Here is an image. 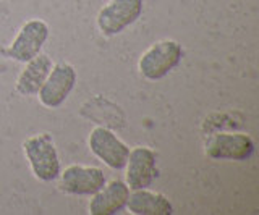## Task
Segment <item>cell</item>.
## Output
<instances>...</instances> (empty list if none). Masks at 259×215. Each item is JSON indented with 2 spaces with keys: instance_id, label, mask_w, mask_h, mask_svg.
Returning <instances> with one entry per match:
<instances>
[{
  "instance_id": "obj_1",
  "label": "cell",
  "mask_w": 259,
  "mask_h": 215,
  "mask_svg": "<svg viewBox=\"0 0 259 215\" xmlns=\"http://www.w3.org/2000/svg\"><path fill=\"white\" fill-rule=\"evenodd\" d=\"M23 152L29 164L32 175L44 183H51L59 178L62 172L59 150L49 133H39L29 136L23 142Z\"/></svg>"
},
{
  "instance_id": "obj_2",
  "label": "cell",
  "mask_w": 259,
  "mask_h": 215,
  "mask_svg": "<svg viewBox=\"0 0 259 215\" xmlns=\"http://www.w3.org/2000/svg\"><path fill=\"white\" fill-rule=\"evenodd\" d=\"M183 59V47L174 39H162L146 49L138 60V70L148 81H159L175 70Z\"/></svg>"
},
{
  "instance_id": "obj_3",
  "label": "cell",
  "mask_w": 259,
  "mask_h": 215,
  "mask_svg": "<svg viewBox=\"0 0 259 215\" xmlns=\"http://www.w3.org/2000/svg\"><path fill=\"white\" fill-rule=\"evenodd\" d=\"M144 0H109L96 17L102 36L113 37L123 33L143 15Z\"/></svg>"
},
{
  "instance_id": "obj_4",
  "label": "cell",
  "mask_w": 259,
  "mask_h": 215,
  "mask_svg": "<svg viewBox=\"0 0 259 215\" xmlns=\"http://www.w3.org/2000/svg\"><path fill=\"white\" fill-rule=\"evenodd\" d=\"M49 34L47 23L42 20H29L20 28L16 33L12 44L4 49L5 57L12 59L15 62L26 63L28 60L34 59L36 55L42 52V47L46 45Z\"/></svg>"
},
{
  "instance_id": "obj_5",
  "label": "cell",
  "mask_w": 259,
  "mask_h": 215,
  "mask_svg": "<svg viewBox=\"0 0 259 215\" xmlns=\"http://www.w3.org/2000/svg\"><path fill=\"white\" fill-rule=\"evenodd\" d=\"M76 70L67 62H60L52 67L51 73L37 91V99L46 109H59L68 99L76 84Z\"/></svg>"
},
{
  "instance_id": "obj_6",
  "label": "cell",
  "mask_w": 259,
  "mask_h": 215,
  "mask_svg": "<svg viewBox=\"0 0 259 215\" xmlns=\"http://www.w3.org/2000/svg\"><path fill=\"white\" fill-rule=\"evenodd\" d=\"M88 146L91 152L112 170L125 169L130 155V147L115 133L104 126H96L88 136Z\"/></svg>"
},
{
  "instance_id": "obj_7",
  "label": "cell",
  "mask_w": 259,
  "mask_h": 215,
  "mask_svg": "<svg viewBox=\"0 0 259 215\" xmlns=\"http://www.w3.org/2000/svg\"><path fill=\"white\" fill-rule=\"evenodd\" d=\"M104 185L105 175L99 167L73 164L59 175V189L68 196H93Z\"/></svg>"
},
{
  "instance_id": "obj_8",
  "label": "cell",
  "mask_w": 259,
  "mask_h": 215,
  "mask_svg": "<svg viewBox=\"0 0 259 215\" xmlns=\"http://www.w3.org/2000/svg\"><path fill=\"white\" fill-rule=\"evenodd\" d=\"M254 152V141L245 133H219L206 142V154L214 160L245 162Z\"/></svg>"
},
{
  "instance_id": "obj_9",
  "label": "cell",
  "mask_w": 259,
  "mask_h": 215,
  "mask_svg": "<svg viewBox=\"0 0 259 215\" xmlns=\"http://www.w3.org/2000/svg\"><path fill=\"white\" fill-rule=\"evenodd\" d=\"M157 177V157L152 149L136 146L130 149L125 164V183L130 189L149 188Z\"/></svg>"
},
{
  "instance_id": "obj_10",
  "label": "cell",
  "mask_w": 259,
  "mask_h": 215,
  "mask_svg": "<svg viewBox=\"0 0 259 215\" xmlns=\"http://www.w3.org/2000/svg\"><path fill=\"white\" fill-rule=\"evenodd\" d=\"M130 188L125 181L112 180L93 194L88 210L91 215H115L126 207Z\"/></svg>"
},
{
  "instance_id": "obj_11",
  "label": "cell",
  "mask_w": 259,
  "mask_h": 215,
  "mask_svg": "<svg viewBox=\"0 0 259 215\" xmlns=\"http://www.w3.org/2000/svg\"><path fill=\"white\" fill-rule=\"evenodd\" d=\"M52 67H54L52 59L42 52L36 55L34 59L28 60L24 63L23 70L20 71L18 78H16L15 91L20 95H24V97L36 95L42 83L46 81V78L51 73Z\"/></svg>"
},
{
  "instance_id": "obj_12",
  "label": "cell",
  "mask_w": 259,
  "mask_h": 215,
  "mask_svg": "<svg viewBox=\"0 0 259 215\" xmlns=\"http://www.w3.org/2000/svg\"><path fill=\"white\" fill-rule=\"evenodd\" d=\"M128 212L135 215H170L174 213V205L168 199L160 194L149 191L148 188L144 189H133V193H130V197L126 201Z\"/></svg>"
}]
</instances>
